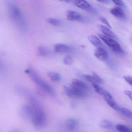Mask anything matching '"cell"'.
Listing matches in <instances>:
<instances>
[{
    "label": "cell",
    "instance_id": "6da1fadb",
    "mask_svg": "<svg viewBox=\"0 0 132 132\" xmlns=\"http://www.w3.org/2000/svg\"><path fill=\"white\" fill-rule=\"evenodd\" d=\"M31 107L32 109V122L36 128L43 129L46 126L47 118L45 111L40 105L39 102L34 98H30Z\"/></svg>",
    "mask_w": 132,
    "mask_h": 132
},
{
    "label": "cell",
    "instance_id": "7a4b0ae2",
    "mask_svg": "<svg viewBox=\"0 0 132 132\" xmlns=\"http://www.w3.org/2000/svg\"><path fill=\"white\" fill-rule=\"evenodd\" d=\"M64 90L66 95L69 97L83 98L87 95L89 87L83 81L74 79L71 81L69 87L64 86Z\"/></svg>",
    "mask_w": 132,
    "mask_h": 132
},
{
    "label": "cell",
    "instance_id": "3957f363",
    "mask_svg": "<svg viewBox=\"0 0 132 132\" xmlns=\"http://www.w3.org/2000/svg\"><path fill=\"white\" fill-rule=\"evenodd\" d=\"M25 72L29 75L32 80L35 84L41 87V88H42L50 96L54 97H56V93L53 88L47 82L43 80L33 69L32 68H28L25 71Z\"/></svg>",
    "mask_w": 132,
    "mask_h": 132
},
{
    "label": "cell",
    "instance_id": "277c9868",
    "mask_svg": "<svg viewBox=\"0 0 132 132\" xmlns=\"http://www.w3.org/2000/svg\"><path fill=\"white\" fill-rule=\"evenodd\" d=\"M101 39L108 46L112 51L117 54H123L125 53L124 50L122 49L119 43L114 39L106 36L104 35L99 34Z\"/></svg>",
    "mask_w": 132,
    "mask_h": 132
},
{
    "label": "cell",
    "instance_id": "5b68a950",
    "mask_svg": "<svg viewBox=\"0 0 132 132\" xmlns=\"http://www.w3.org/2000/svg\"><path fill=\"white\" fill-rule=\"evenodd\" d=\"M72 3L82 10H86L94 14H95L96 12V10L85 0H73Z\"/></svg>",
    "mask_w": 132,
    "mask_h": 132
},
{
    "label": "cell",
    "instance_id": "8992f818",
    "mask_svg": "<svg viewBox=\"0 0 132 132\" xmlns=\"http://www.w3.org/2000/svg\"><path fill=\"white\" fill-rule=\"evenodd\" d=\"M32 115V109L30 105H25L21 108L20 111V116L25 120L31 119Z\"/></svg>",
    "mask_w": 132,
    "mask_h": 132
},
{
    "label": "cell",
    "instance_id": "52a82bcc",
    "mask_svg": "<svg viewBox=\"0 0 132 132\" xmlns=\"http://www.w3.org/2000/svg\"><path fill=\"white\" fill-rule=\"evenodd\" d=\"M66 19L69 21H81L83 18L80 13L72 10H68L66 12Z\"/></svg>",
    "mask_w": 132,
    "mask_h": 132
},
{
    "label": "cell",
    "instance_id": "ba28073f",
    "mask_svg": "<svg viewBox=\"0 0 132 132\" xmlns=\"http://www.w3.org/2000/svg\"><path fill=\"white\" fill-rule=\"evenodd\" d=\"M94 55L98 59L102 62L107 60L108 58V53L102 48H98L95 52Z\"/></svg>",
    "mask_w": 132,
    "mask_h": 132
},
{
    "label": "cell",
    "instance_id": "9c48e42d",
    "mask_svg": "<svg viewBox=\"0 0 132 132\" xmlns=\"http://www.w3.org/2000/svg\"><path fill=\"white\" fill-rule=\"evenodd\" d=\"M111 13L115 18L120 20H124L126 18V15L123 9L120 7H117L112 9Z\"/></svg>",
    "mask_w": 132,
    "mask_h": 132
},
{
    "label": "cell",
    "instance_id": "30bf717a",
    "mask_svg": "<svg viewBox=\"0 0 132 132\" xmlns=\"http://www.w3.org/2000/svg\"><path fill=\"white\" fill-rule=\"evenodd\" d=\"M84 78L89 82L92 84H101L103 83L102 79L97 74L94 73L92 75H83Z\"/></svg>",
    "mask_w": 132,
    "mask_h": 132
},
{
    "label": "cell",
    "instance_id": "8fae6325",
    "mask_svg": "<svg viewBox=\"0 0 132 132\" xmlns=\"http://www.w3.org/2000/svg\"><path fill=\"white\" fill-rule=\"evenodd\" d=\"M98 28L104 35L114 39H118V38L116 35L111 30L110 28L104 25H99Z\"/></svg>",
    "mask_w": 132,
    "mask_h": 132
},
{
    "label": "cell",
    "instance_id": "7c38bea8",
    "mask_svg": "<svg viewBox=\"0 0 132 132\" xmlns=\"http://www.w3.org/2000/svg\"><path fill=\"white\" fill-rule=\"evenodd\" d=\"M104 98L107 104L110 107H111L112 108L117 111L119 112H121V108H120V107L118 105V104H117L116 102L115 101L111 95V96H108V97Z\"/></svg>",
    "mask_w": 132,
    "mask_h": 132
},
{
    "label": "cell",
    "instance_id": "4fadbf2b",
    "mask_svg": "<svg viewBox=\"0 0 132 132\" xmlns=\"http://www.w3.org/2000/svg\"><path fill=\"white\" fill-rule=\"evenodd\" d=\"M54 51L58 53L67 52L71 50V48L67 45L62 43L56 44L54 46Z\"/></svg>",
    "mask_w": 132,
    "mask_h": 132
},
{
    "label": "cell",
    "instance_id": "5bb4252c",
    "mask_svg": "<svg viewBox=\"0 0 132 132\" xmlns=\"http://www.w3.org/2000/svg\"><path fill=\"white\" fill-rule=\"evenodd\" d=\"M92 85L94 89L95 90V91L97 94L103 96L104 98L111 95V94L105 90L104 88L101 87L97 84H92Z\"/></svg>",
    "mask_w": 132,
    "mask_h": 132
},
{
    "label": "cell",
    "instance_id": "9a60e30c",
    "mask_svg": "<svg viewBox=\"0 0 132 132\" xmlns=\"http://www.w3.org/2000/svg\"><path fill=\"white\" fill-rule=\"evenodd\" d=\"M88 39L91 43L93 45L97 48H102L103 47V43L100 40L97 36L94 35L89 36H88Z\"/></svg>",
    "mask_w": 132,
    "mask_h": 132
},
{
    "label": "cell",
    "instance_id": "2e32d148",
    "mask_svg": "<svg viewBox=\"0 0 132 132\" xmlns=\"http://www.w3.org/2000/svg\"><path fill=\"white\" fill-rule=\"evenodd\" d=\"M67 128L70 131H73L76 129L77 126L76 121L73 119H69L66 122Z\"/></svg>",
    "mask_w": 132,
    "mask_h": 132
},
{
    "label": "cell",
    "instance_id": "e0dca14e",
    "mask_svg": "<svg viewBox=\"0 0 132 132\" xmlns=\"http://www.w3.org/2000/svg\"><path fill=\"white\" fill-rule=\"evenodd\" d=\"M50 54V51L47 48L44 46L39 47L37 49V55L39 56H46Z\"/></svg>",
    "mask_w": 132,
    "mask_h": 132
},
{
    "label": "cell",
    "instance_id": "ac0fdd59",
    "mask_svg": "<svg viewBox=\"0 0 132 132\" xmlns=\"http://www.w3.org/2000/svg\"><path fill=\"white\" fill-rule=\"evenodd\" d=\"M9 8L11 15L12 17L14 18L15 19L16 18H18L20 16L21 13L19 11V9L17 7L14 5H10L9 6Z\"/></svg>",
    "mask_w": 132,
    "mask_h": 132
},
{
    "label": "cell",
    "instance_id": "d6986e66",
    "mask_svg": "<svg viewBox=\"0 0 132 132\" xmlns=\"http://www.w3.org/2000/svg\"><path fill=\"white\" fill-rule=\"evenodd\" d=\"M48 77L52 81H59L61 79L60 75L58 73L54 72H49L47 74Z\"/></svg>",
    "mask_w": 132,
    "mask_h": 132
},
{
    "label": "cell",
    "instance_id": "ffe728a7",
    "mask_svg": "<svg viewBox=\"0 0 132 132\" xmlns=\"http://www.w3.org/2000/svg\"><path fill=\"white\" fill-rule=\"evenodd\" d=\"M116 128L117 130L121 132H132V129L131 128L124 125L118 124L116 125Z\"/></svg>",
    "mask_w": 132,
    "mask_h": 132
},
{
    "label": "cell",
    "instance_id": "44dd1931",
    "mask_svg": "<svg viewBox=\"0 0 132 132\" xmlns=\"http://www.w3.org/2000/svg\"><path fill=\"white\" fill-rule=\"evenodd\" d=\"M113 126L112 122L108 120H102L100 123V126L102 128L109 129Z\"/></svg>",
    "mask_w": 132,
    "mask_h": 132
},
{
    "label": "cell",
    "instance_id": "7402d4cb",
    "mask_svg": "<svg viewBox=\"0 0 132 132\" xmlns=\"http://www.w3.org/2000/svg\"><path fill=\"white\" fill-rule=\"evenodd\" d=\"M46 21L50 24L55 26H59L61 24V21L57 19L49 18L47 19Z\"/></svg>",
    "mask_w": 132,
    "mask_h": 132
},
{
    "label": "cell",
    "instance_id": "603a6c76",
    "mask_svg": "<svg viewBox=\"0 0 132 132\" xmlns=\"http://www.w3.org/2000/svg\"><path fill=\"white\" fill-rule=\"evenodd\" d=\"M120 112L127 118L132 120V111H131L125 108H121Z\"/></svg>",
    "mask_w": 132,
    "mask_h": 132
},
{
    "label": "cell",
    "instance_id": "cb8c5ba5",
    "mask_svg": "<svg viewBox=\"0 0 132 132\" xmlns=\"http://www.w3.org/2000/svg\"><path fill=\"white\" fill-rule=\"evenodd\" d=\"M63 62L66 65H71L73 62V58L70 56H67L64 58Z\"/></svg>",
    "mask_w": 132,
    "mask_h": 132
},
{
    "label": "cell",
    "instance_id": "d4e9b609",
    "mask_svg": "<svg viewBox=\"0 0 132 132\" xmlns=\"http://www.w3.org/2000/svg\"><path fill=\"white\" fill-rule=\"evenodd\" d=\"M112 1L114 2L116 5L118 6V7H125V3L122 0H112Z\"/></svg>",
    "mask_w": 132,
    "mask_h": 132
},
{
    "label": "cell",
    "instance_id": "484cf974",
    "mask_svg": "<svg viewBox=\"0 0 132 132\" xmlns=\"http://www.w3.org/2000/svg\"><path fill=\"white\" fill-rule=\"evenodd\" d=\"M99 19H100V21L102 22H103L106 25L107 27L110 28V29L112 28V27L111 26V24H110V23L108 22V20H107L106 18H104V17H101Z\"/></svg>",
    "mask_w": 132,
    "mask_h": 132
},
{
    "label": "cell",
    "instance_id": "4316f807",
    "mask_svg": "<svg viewBox=\"0 0 132 132\" xmlns=\"http://www.w3.org/2000/svg\"><path fill=\"white\" fill-rule=\"evenodd\" d=\"M124 78L127 83L132 87V77L130 76H124Z\"/></svg>",
    "mask_w": 132,
    "mask_h": 132
},
{
    "label": "cell",
    "instance_id": "83f0119b",
    "mask_svg": "<svg viewBox=\"0 0 132 132\" xmlns=\"http://www.w3.org/2000/svg\"><path fill=\"white\" fill-rule=\"evenodd\" d=\"M125 94L128 96L132 101V92L130 90H126L125 91Z\"/></svg>",
    "mask_w": 132,
    "mask_h": 132
},
{
    "label": "cell",
    "instance_id": "f1b7e54d",
    "mask_svg": "<svg viewBox=\"0 0 132 132\" xmlns=\"http://www.w3.org/2000/svg\"><path fill=\"white\" fill-rule=\"evenodd\" d=\"M96 1L106 4H108L110 3V0H96Z\"/></svg>",
    "mask_w": 132,
    "mask_h": 132
},
{
    "label": "cell",
    "instance_id": "f546056e",
    "mask_svg": "<svg viewBox=\"0 0 132 132\" xmlns=\"http://www.w3.org/2000/svg\"><path fill=\"white\" fill-rule=\"evenodd\" d=\"M59 1L63 2H66V3H72L73 0H59Z\"/></svg>",
    "mask_w": 132,
    "mask_h": 132
},
{
    "label": "cell",
    "instance_id": "4dcf8cb0",
    "mask_svg": "<svg viewBox=\"0 0 132 132\" xmlns=\"http://www.w3.org/2000/svg\"><path fill=\"white\" fill-rule=\"evenodd\" d=\"M12 132H19L18 131H17V130H14V131H12Z\"/></svg>",
    "mask_w": 132,
    "mask_h": 132
},
{
    "label": "cell",
    "instance_id": "1f68e13d",
    "mask_svg": "<svg viewBox=\"0 0 132 132\" xmlns=\"http://www.w3.org/2000/svg\"><path fill=\"white\" fill-rule=\"evenodd\" d=\"M131 40H132V39H131Z\"/></svg>",
    "mask_w": 132,
    "mask_h": 132
}]
</instances>
